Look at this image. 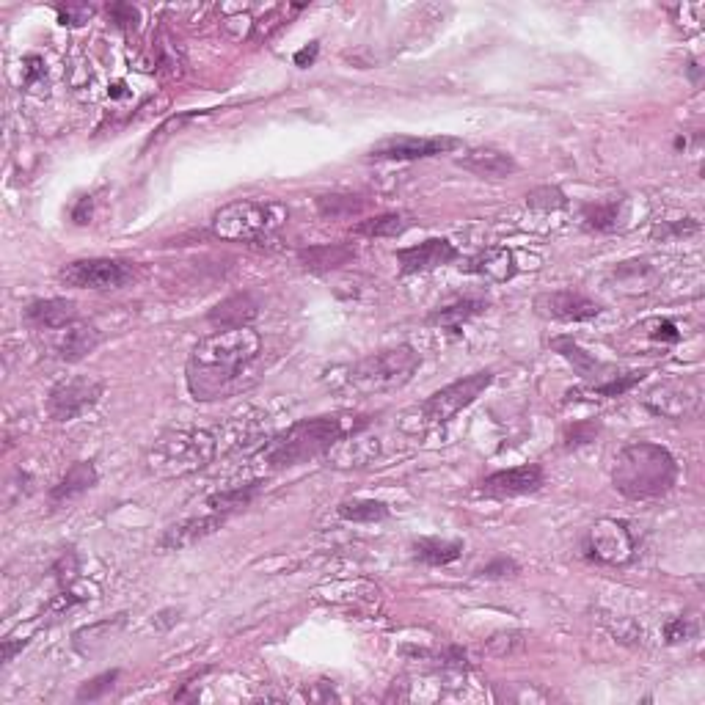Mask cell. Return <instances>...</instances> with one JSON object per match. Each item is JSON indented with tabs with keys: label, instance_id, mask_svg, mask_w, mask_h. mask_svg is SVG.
<instances>
[{
	"label": "cell",
	"instance_id": "6da1fadb",
	"mask_svg": "<svg viewBox=\"0 0 705 705\" xmlns=\"http://www.w3.org/2000/svg\"><path fill=\"white\" fill-rule=\"evenodd\" d=\"M268 416L259 411H246L229 416L213 427H180L168 430L146 449L144 466L152 477L171 480L210 466L221 455H232L240 449H254L268 438Z\"/></svg>",
	"mask_w": 705,
	"mask_h": 705
},
{
	"label": "cell",
	"instance_id": "d6986e66",
	"mask_svg": "<svg viewBox=\"0 0 705 705\" xmlns=\"http://www.w3.org/2000/svg\"><path fill=\"white\" fill-rule=\"evenodd\" d=\"M458 163L466 171H471V174L485 177V180H504V177H510V174L518 171V163L513 160V155H507L502 149H493V146L469 149Z\"/></svg>",
	"mask_w": 705,
	"mask_h": 705
},
{
	"label": "cell",
	"instance_id": "484cf974",
	"mask_svg": "<svg viewBox=\"0 0 705 705\" xmlns=\"http://www.w3.org/2000/svg\"><path fill=\"white\" fill-rule=\"evenodd\" d=\"M356 257V251L345 243H325V246H312L301 251V265L312 273H328L347 265Z\"/></svg>",
	"mask_w": 705,
	"mask_h": 705
},
{
	"label": "cell",
	"instance_id": "f6af8a7d",
	"mask_svg": "<svg viewBox=\"0 0 705 705\" xmlns=\"http://www.w3.org/2000/svg\"><path fill=\"white\" fill-rule=\"evenodd\" d=\"M89 598H91V595L86 593V590H64V593L53 598V604H50V612H53V615H61L64 609H72V606L83 604V601H89Z\"/></svg>",
	"mask_w": 705,
	"mask_h": 705
},
{
	"label": "cell",
	"instance_id": "8992f818",
	"mask_svg": "<svg viewBox=\"0 0 705 705\" xmlns=\"http://www.w3.org/2000/svg\"><path fill=\"white\" fill-rule=\"evenodd\" d=\"M290 210L276 199H240L221 207L210 221L215 237L221 240H262L287 224Z\"/></svg>",
	"mask_w": 705,
	"mask_h": 705
},
{
	"label": "cell",
	"instance_id": "4fadbf2b",
	"mask_svg": "<svg viewBox=\"0 0 705 705\" xmlns=\"http://www.w3.org/2000/svg\"><path fill=\"white\" fill-rule=\"evenodd\" d=\"M535 312L546 320H557V323H587L601 314V303H595L582 292L554 290L540 292L535 298Z\"/></svg>",
	"mask_w": 705,
	"mask_h": 705
},
{
	"label": "cell",
	"instance_id": "7402d4cb",
	"mask_svg": "<svg viewBox=\"0 0 705 705\" xmlns=\"http://www.w3.org/2000/svg\"><path fill=\"white\" fill-rule=\"evenodd\" d=\"M102 342V334L94 328V325H69V328H64V331H58V339L56 345H53V350H56V356L61 361H69V364H75V361L86 359V356H91L97 347H100Z\"/></svg>",
	"mask_w": 705,
	"mask_h": 705
},
{
	"label": "cell",
	"instance_id": "52a82bcc",
	"mask_svg": "<svg viewBox=\"0 0 705 705\" xmlns=\"http://www.w3.org/2000/svg\"><path fill=\"white\" fill-rule=\"evenodd\" d=\"M493 381V372H474V375H466L460 381L449 383L444 389H438L436 394H430L425 403L416 408L414 414L419 416V430H430V427H441L452 422L455 416L469 408L477 397H480Z\"/></svg>",
	"mask_w": 705,
	"mask_h": 705
},
{
	"label": "cell",
	"instance_id": "1f68e13d",
	"mask_svg": "<svg viewBox=\"0 0 705 705\" xmlns=\"http://www.w3.org/2000/svg\"><path fill=\"white\" fill-rule=\"evenodd\" d=\"M405 229H408V218L400 213L378 215V218L361 221V224L356 226V232L364 237H397L403 235Z\"/></svg>",
	"mask_w": 705,
	"mask_h": 705
},
{
	"label": "cell",
	"instance_id": "30bf717a",
	"mask_svg": "<svg viewBox=\"0 0 705 705\" xmlns=\"http://www.w3.org/2000/svg\"><path fill=\"white\" fill-rule=\"evenodd\" d=\"M58 279L75 290H122L127 281L133 279V265L122 259H75L58 270Z\"/></svg>",
	"mask_w": 705,
	"mask_h": 705
},
{
	"label": "cell",
	"instance_id": "f907efd6",
	"mask_svg": "<svg viewBox=\"0 0 705 705\" xmlns=\"http://www.w3.org/2000/svg\"><path fill=\"white\" fill-rule=\"evenodd\" d=\"M72 218H75L78 224H89V218H91V199H89V196H83V199H80V204L75 207V213H72Z\"/></svg>",
	"mask_w": 705,
	"mask_h": 705
},
{
	"label": "cell",
	"instance_id": "8d00e7d4",
	"mask_svg": "<svg viewBox=\"0 0 705 705\" xmlns=\"http://www.w3.org/2000/svg\"><path fill=\"white\" fill-rule=\"evenodd\" d=\"M116 678H119V670L102 672L97 678H91V681H86L78 689V700L80 703H83V700H100V697H105V694L116 686Z\"/></svg>",
	"mask_w": 705,
	"mask_h": 705
},
{
	"label": "cell",
	"instance_id": "44dd1931",
	"mask_svg": "<svg viewBox=\"0 0 705 705\" xmlns=\"http://www.w3.org/2000/svg\"><path fill=\"white\" fill-rule=\"evenodd\" d=\"M97 480H100V477H97L94 463H89V460L72 463L67 469V474L50 488V504H53V507H61V504L75 502L78 496L89 493L91 488L97 485Z\"/></svg>",
	"mask_w": 705,
	"mask_h": 705
},
{
	"label": "cell",
	"instance_id": "f1b7e54d",
	"mask_svg": "<svg viewBox=\"0 0 705 705\" xmlns=\"http://www.w3.org/2000/svg\"><path fill=\"white\" fill-rule=\"evenodd\" d=\"M257 491H259V482L232 485V488H226V491L213 493V496L207 499V507H210V513L229 515V513H235V510H240V507H248V504L254 502Z\"/></svg>",
	"mask_w": 705,
	"mask_h": 705
},
{
	"label": "cell",
	"instance_id": "74e56055",
	"mask_svg": "<svg viewBox=\"0 0 705 705\" xmlns=\"http://www.w3.org/2000/svg\"><path fill=\"white\" fill-rule=\"evenodd\" d=\"M648 372L645 370H634V372H626V375H615L612 381L601 383V386H595V392L604 394V397H620V394H626L628 389H634L642 378H645Z\"/></svg>",
	"mask_w": 705,
	"mask_h": 705
},
{
	"label": "cell",
	"instance_id": "603a6c76",
	"mask_svg": "<svg viewBox=\"0 0 705 705\" xmlns=\"http://www.w3.org/2000/svg\"><path fill=\"white\" fill-rule=\"evenodd\" d=\"M259 306L257 301L248 295V292H240V295H232L221 301L215 309H210L207 314V323L215 325L218 331H226V328H243V325H251V320L257 317Z\"/></svg>",
	"mask_w": 705,
	"mask_h": 705
},
{
	"label": "cell",
	"instance_id": "d6a6232c",
	"mask_svg": "<svg viewBox=\"0 0 705 705\" xmlns=\"http://www.w3.org/2000/svg\"><path fill=\"white\" fill-rule=\"evenodd\" d=\"M584 226H590L595 232H612L620 224V204L606 202V204H587L584 207Z\"/></svg>",
	"mask_w": 705,
	"mask_h": 705
},
{
	"label": "cell",
	"instance_id": "c3c4849f",
	"mask_svg": "<svg viewBox=\"0 0 705 705\" xmlns=\"http://www.w3.org/2000/svg\"><path fill=\"white\" fill-rule=\"evenodd\" d=\"M317 53H320V45H317V42H312L309 47H303L301 53H295V67H309V64H314Z\"/></svg>",
	"mask_w": 705,
	"mask_h": 705
},
{
	"label": "cell",
	"instance_id": "3957f363",
	"mask_svg": "<svg viewBox=\"0 0 705 705\" xmlns=\"http://www.w3.org/2000/svg\"><path fill=\"white\" fill-rule=\"evenodd\" d=\"M367 427L364 419H350V416H312L301 419L276 436H268L251 452V460L259 463L265 471H281L301 466L306 460L320 458L336 441L353 430Z\"/></svg>",
	"mask_w": 705,
	"mask_h": 705
},
{
	"label": "cell",
	"instance_id": "5bb4252c",
	"mask_svg": "<svg viewBox=\"0 0 705 705\" xmlns=\"http://www.w3.org/2000/svg\"><path fill=\"white\" fill-rule=\"evenodd\" d=\"M543 482H546V474L538 463H526V466H515V469L493 471L480 482L477 491L482 496H491V499H515V496L540 491Z\"/></svg>",
	"mask_w": 705,
	"mask_h": 705
},
{
	"label": "cell",
	"instance_id": "277c9868",
	"mask_svg": "<svg viewBox=\"0 0 705 705\" xmlns=\"http://www.w3.org/2000/svg\"><path fill=\"white\" fill-rule=\"evenodd\" d=\"M678 480V463L672 452L653 441H631L615 455L612 485L634 502L659 499L672 491Z\"/></svg>",
	"mask_w": 705,
	"mask_h": 705
},
{
	"label": "cell",
	"instance_id": "d590c367",
	"mask_svg": "<svg viewBox=\"0 0 705 705\" xmlns=\"http://www.w3.org/2000/svg\"><path fill=\"white\" fill-rule=\"evenodd\" d=\"M317 210L323 218H345L361 210V202H356L353 196H320L317 199Z\"/></svg>",
	"mask_w": 705,
	"mask_h": 705
},
{
	"label": "cell",
	"instance_id": "ab89813d",
	"mask_svg": "<svg viewBox=\"0 0 705 705\" xmlns=\"http://www.w3.org/2000/svg\"><path fill=\"white\" fill-rule=\"evenodd\" d=\"M700 226H697V221H692V218H683V221H675V224H661L653 229V237L656 240H670V237H686V235H694Z\"/></svg>",
	"mask_w": 705,
	"mask_h": 705
},
{
	"label": "cell",
	"instance_id": "f35d334b",
	"mask_svg": "<svg viewBox=\"0 0 705 705\" xmlns=\"http://www.w3.org/2000/svg\"><path fill=\"white\" fill-rule=\"evenodd\" d=\"M694 634H697V626H694L689 617H675V620H670V623L664 626V639H667L670 645H675V642H689Z\"/></svg>",
	"mask_w": 705,
	"mask_h": 705
},
{
	"label": "cell",
	"instance_id": "7c38bea8",
	"mask_svg": "<svg viewBox=\"0 0 705 705\" xmlns=\"http://www.w3.org/2000/svg\"><path fill=\"white\" fill-rule=\"evenodd\" d=\"M460 138L452 135H427V138H416V135H392L383 138L381 144H375L370 149L372 160H425V157L447 155L460 149Z\"/></svg>",
	"mask_w": 705,
	"mask_h": 705
},
{
	"label": "cell",
	"instance_id": "4316f807",
	"mask_svg": "<svg viewBox=\"0 0 705 705\" xmlns=\"http://www.w3.org/2000/svg\"><path fill=\"white\" fill-rule=\"evenodd\" d=\"M485 309H488V303L480 301V298H463V301L452 303V306L436 309V312L427 317V323L436 325V328H444V331H458V328L469 323L471 317H477Z\"/></svg>",
	"mask_w": 705,
	"mask_h": 705
},
{
	"label": "cell",
	"instance_id": "b9f144b4",
	"mask_svg": "<svg viewBox=\"0 0 705 705\" xmlns=\"http://www.w3.org/2000/svg\"><path fill=\"white\" fill-rule=\"evenodd\" d=\"M56 12L61 25H83L89 23L94 9H91V6H83V3H67V6H58Z\"/></svg>",
	"mask_w": 705,
	"mask_h": 705
},
{
	"label": "cell",
	"instance_id": "7dc6e473",
	"mask_svg": "<svg viewBox=\"0 0 705 705\" xmlns=\"http://www.w3.org/2000/svg\"><path fill=\"white\" fill-rule=\"evenodd\" d=\"M45 75V61L42 58H25V83H34L36 78H42Z\"/></svg>",
	"mask_w": 705,
	"mask_h": 705
},
{
	"label": "cell",
	"instance_id": "ffe728a7",
	"mask_svg": "<svg viewBox=\"0 0 705 705\" xmlns=\"http://www.w3.org/2000/svg\"><path fill=\"white\" fill-rule=\"evenodd\" d=\"M551 347L560 353L562 359L571 361L573 367L579 370V375L582 378H587L590 383H595V386H601V383L612 381L617 372L609 370L606 364H601V361L595 359V356H590L587 350H584L579 342H573L571 336H557V339H551Z\"/></svg>",
	"mask_w": 705,
	"mask_h": 705
},
{
	"label": "cell",
	"instance_id": "9a60e30c",
	"mask_svg": "<svg viewBox=\"0 0 705 705\" xmlns=\"http://www.w3.org/2000/svg\"><path fill=\"white\" fill-rule=\"evenodd\" d=\"M378 455H381V438L367 436L361 427V430H353V433L339 438L323 458L328 460L331 469H364Z\"/></svg>",
	"mask_w": 705,
	"mask_h": 705
},
{
	"label": "cell",
	"instance_id": "7bdbcfd3",
	"mask_svg": "<svg viewBox=\"0 0 705 705\" xmlns=\"http://www.w3.org/2000/svg\"><path fill=\"white\" fill-rule=\"evenodd\" d=\"M515 573H518V562L499 557V560L488 562L485 568H480L477 576H482V579H507V576H515Z\"/></svg>",
	"mask_w": 705,
	"mask_h": 705
},
{
	"label": "cell",
	"instance_id": "e0dca14e",
	"mask_svg": "<svg viewBox=\"0 0 705 705\" xmlns=\"http://www.w3.org/2000/svg\"><path fill=\"white\" fill-rule=\"evenodd\" d=\"M458 257V248L452 246L449 240H444V237H430V240L419 243V246L400 248V251H397V262H400V270H403V273L436 270L441 268V265L455 262Z\"/></svg>",
	"mask_w": 705,
	"mask_h": 705
},
{
	"label": "cell",
	"instance_id": "ba28073f",
	"mask_svg": "<svg viewBox=\"0 0 705 705\" xmlns=\"http://www.w3.org/2000/svg\"><path fill=\"white\" fill-rule=\"evenodd\" d=\"M642 403L648 411H653L661 419H672V422H686V419H697L703 414L705 389L700 378H670L661 381L656 386H650Z\"/></svg>",
	"mask_w": 705,
	"mask_h": 705
},
{
	"label": "cell",
	"instance_id": "7a4b0ae2",
	"mask_svg": "<svg viewBox=\"0 0 705 705\" xmlns=\"http://www.w3.org/2000/svg\"><path fill=\"white\" fill-rule=\"evenodd\" d=\"M262 353V336L251 328H226L193 345L185 364V383L193 400L213 403L235 394Z\"/></svg>",
	"mask_w": 705,
	"mask_h": 705
},
{
	"label": "cell",
	"instance_id": "681fc988",
	"mask_svg": "<svg viewBox=\"0 0 705 705\" xmlns=\"http://www.w3.org/2000/svg\"><path fill=\"white\" fill-rule=\"evenodd\" d=\"M25 645H28V639H17V642L12 637L3 639V664H9L17 656V650H23Z\"/></svg>",
	"mask_w": 705,
	"mask_h": 705
},
{
	"label": "cell",
	"instance_id": "f546056e",
	"mask_svg": "<svg viewBox=\"0 0 705 705\" xmlns=\"http://www.w3.org/2000/svg\"><path fill=\"white\" fill-rule=\"evenodd\" d=\"M124 626V615L113 617V620H102V623H91V626L86 628H78L75 631V637H72V642H75V648L80 650V653H94L97 648H102L105 642L111 637H116V631Z\"/></svg>",
	"mask_w": 705,
	"mask_h": 705
},
{
	"label": "cell",
	"instance_id": "4dcf8cb0",
	"mask_svg": "<svg viewBox=\"0 0 705 705\" xmlns=\"http://www.w3.org/2000/svg\"><path fill=\"white\" fill-rule=\"evenodd\" d=\"M336 513L353 524H378L383 518H389V507L383 502H375V499H353V502L339 504Z\"/></svg>",
	"mask_w": 705,
	"mask_h": 705
},
{
	"label": "cell",
	"instance_id": "5b68a950",
	"mask_svg": "<svg viewBox=\"0 0 705 705\" xmlns=\"http://www.w3.org/2000/svg\"><path fill=\"white\" fill-rule=\"evenodd\" d=\"M422 367V356L411 345H397L347 367L342 383L356 394H381L403 389L416 370Z\"/></svg>",
	"mask_w": 705,
	"mask_h": 705
},
{
	"label": "cell",
	"instance_id": "8fae6325",
	"mask_svg": "<svg viewBox=\"0 0 705 705\" xmlns=\"http://www.w3.org/2000/svg\"><path fill=\"white\" fill-rule=\"evenodd\" d=\"M102 389H105L102 381L91 378V375L64 378L47 394V414L53 416L56 422H75L100 403Z\"/></svg>",
	"mask_w": 705,
	"mask_h": 705
},
{
	"label": "cell",
	"instance_id": "ee69618b",
	"mask_svg": "<svg viewBox=\"0 0 705 705\" xmlns=\"http://www.w3.org/2000/svg\"><path fill=\"white\" fill-rule=\"evenodd\" d=\"M595 436H598V425H593V422H579V425H573L571 430L565 433V441H568V447H582V444L595 441Z\"/></svg>",
	"mask_w": 705,
	"mask_h": 705
},
{
	"label": "cell",
	"instance_id": "d4e9b609",
	"mask_svg": "<svg viewBox=\"0 0 705 705\" xmlns=\"http://www.w3.org/2000/svg\"><path fill=\"white\" fill-rule=\"evenodd\" d=\"M659 281V273L653 265L648 262H620L615 270H612V284L615 290L626 292V295H642V292H650L656 287Z\"/></svg>",
	"mask_w": 705,
	"mask_h": 705
},
{
	"label": "cell",
	"instance_id": "60d3db41",
	"mask_svg": "<svg viewBox=\"0 0 705 705\" xmlns=\"http://www.w3.org/2000/svg\"><path fill=\"white\" fill-rule=\"evenodd\" d=\"M108 17H111V23L119 25V28H135L138 20H141L138 9L130 6V3H111V6H108Z\"/></svg>",
	"mask_w": 705,
	"mask_h": 705
},
{
	"label": "cell",
	"instance_id": "836d02e7",
	"mask_svg": "<svg viewBox=\"0 0 705 705\" xmlns=\"http://www.w3.org/2000/svg\"><path fill=\"white\" fill-rule=\"evenodd\" d=\"M526 204L532 210H543V213H554V210H562L568 207V196L560 191V188H551V185H543V188H535L532 193H526Z\"/></svg>",
	"mask_w": 705,
	"mask_h": 705
},
{
	"label": "cell",
	"instance_id": "bcb514c9",
	"mask_svg": "<svg viewBox=\"0 0 705 705\" xmlns=\"http://www.w3.org/2000/svg\"><path fill=\"white\" fill-rule=\"evenodd\" d=\"M650 339H661V342H678L681 339V334H678V328L670 323V320H653L650 323Z\"/></svg>",
	"mask_w": 705,
	"mask_h": 705
},
{
	"label": "cell",
	"instance_id": "ac0fdd59",
	"mask_svg": "<svg viewBox=\"0 0 705 705\" xmlns=\"http://www.w3.org/2000/svg\"><path fill=\"white\" fill-rule=\"evenodd\" d=\"M25 320L45 331H64L78 323V303L67 298H39L25 306Z\"/></svg>",
	"mask_w": 705,
	"mask_h": 705
},
{
	"label": "cell",
	"instance_id": "83f0119b",
	"mask_svg": "<svg viewBox=\"0 0 705 705\" xmlns=\"http://www.w3.org/2000/svg\"><path fill=\"white\" fill-rule=\"evenodd\" d=\"M463 554V543L458 540H438V538H422L414 543V557L425 565H449V562L460 560Z\"/></svg>",
	"mask_w": 705,
	"mask_h": 705
},
{
	"label": "cell",
	"instance_id": "9c48e42d",
	"mask_svg": "<svg viewBox=\"0 0 705 705\" xmlns=\"http://www.w3.org/2000/svg\"><path fill=\"white\" fill-rule=\"evenodd\" d=\"M584 557L598 565H626L637 554V540L628 529L626 521L617 518H601L590 526V532L582 540Z\"/></svg>",
	"mask_w": 705,
	"mask_h": 705
},
{
	"label": "cell",
	"instance_id": "e575fe53",
	"mask_svg": "<svg viewBox=\"0 0 705 705\" xmlns=\"http://www.w3.org/2000/svg\"><path fill=\"white\" fill-rule=\"evenodd\" d=\"M524 631H502V634H493L488 642H485V650L496 656V659H504V656H513L518 650L524 648Z\"/></svg>",
	"mask_w": 705,
	"mask_h": 705
},
{
	"label": "cell",
	"instance_id": "cb8c5ba5",
	"mask_svg": "<svg viewBox=\"0 0 705 705\" xmlns=\"http://www.w3.org/2000/svg\"><path fill=\"white\" fill-rule=\"evenodd\" d=\"M466 273H477L491 281H507L515 276V257L507 248H485L463 265Z\"/></svg>",
	"mask_w": 705,
	"mask_h": 705
},
{
	"label": "cell",
	"instance_id": "2e32d148",
	"mask_svg": "<svg viewBox=\"0 0 705 705\" xmlns=\"http://www.w3.org/2000/svg\"><path fill=\"white\" fill-rule=\"evenodd\" d=\"M226 524L224 513L196 515V518H182L177 524H171L163 529V535L157 538V549L160 551H182L196 546L199 540L215 535L221 526Z\"/></svg>",
	"mask_w": 705,
	"mask_h": 705
}]
</instances>
